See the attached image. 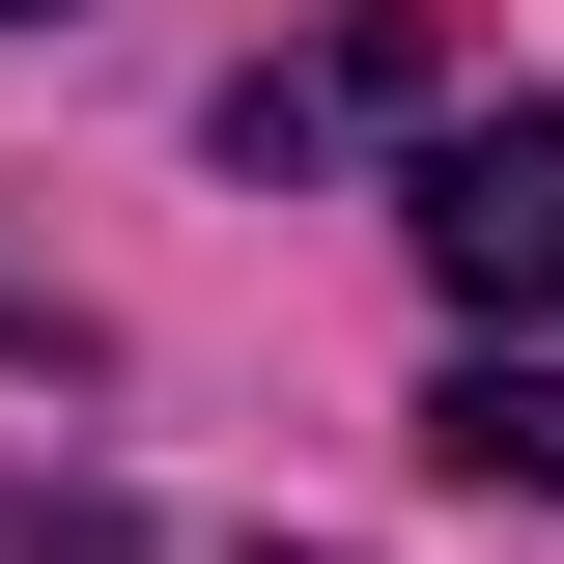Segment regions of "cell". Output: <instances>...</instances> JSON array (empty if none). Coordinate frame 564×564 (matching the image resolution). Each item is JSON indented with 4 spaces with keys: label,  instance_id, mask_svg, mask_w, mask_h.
<instances>
[{
    "label": "cell",
    "instance_id": "cell-2",
    "mask_svg": "<svg viewBox=\"0 0 564 564\" xmlns=\"http://www.w3.org/2000/svg\"><path fill=\"white\" fill-rule=\"evenodd\" d=\"M423 452H452V480H536V508H564V367H536V339H480L452 395H423Z\"/></svg>",
    "mask_w": 564,
    "mask_h": 564
},
{
    "label": "cell",
    "instance_id": "cell-3",
    "mask_svg": "<svg viewBox=\"0 0 564 564\" xmlns=\"http://www.w3.org/2000/svg\"><path fill=\"white\" fill-rule=\"evenodd\" d=\"M0 367H57V282H29V254H0Z\"/></svg>",
    "mask_w": 564,
    "mask_h": 564
},
{
    "label": "cell",
    "instance_id": "cell-1",
    "mask_svg": "<svg viewBox=\"0 0 564 564\" xmlns=\"http://www.w3.org/2000/svg\"><path fill=\"white\" fill-rule=\"evenodd\" d=\"M395 226H423V282H452L480 339H536V311H564V113H452L395 170Z\"/></svg>",
    "mask_w": 564,
    "mask_h": 564
}]
</instances>
